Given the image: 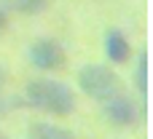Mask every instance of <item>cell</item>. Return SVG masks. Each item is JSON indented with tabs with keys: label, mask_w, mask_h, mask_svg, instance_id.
<instances>
[{
	"label": "cell",
	"mask_w": 153,
	"mask_h": 139,
	"mask_svg": "<svg viewBox=\"0 0 153 139\" xmlns=\"http://www.w3.org/2000/svg\"><path fill=\"white\" fill-rule=\"evenodd\" d=\"M105 118H108L113 126L126 129V126H134V123H137L140 113H137V104H134L132 96L118 94V96H113L110 102H105Z\"/></svg>",
	"instance_id": "277c9868"
},
{
	"label": "cell",
	"mask_w": 153,
	"mask_h": 139,
	"mask_svg": "<svg viewBox=\"0 0 153 139\" xmlns=\"http://www.w3.org/2000/svg\"><path fill=\"white\" fill-rule=\"evenodd\" d=\"M24 99L30 107L54 118H65L75 110V91L62 80H48V78L32 80L24 88Z\"/></svg>",
	"instance_id": "6da1fadb"
},
{
	"label": "cell",
	"mask_w": 153,
	"mask_h": 139,
	"mask_svg": "<svg viewBox=\"0 0 153 139\" xmlns=\"http://www.w3.org/2000/svg\"><path fill=\"white\" fill-rule=\"evenodd\" d=\"M32 139H75V134L62 126H54V123H35Z\"/></svg>",
	"instance_id": "8992f818"
},
{
	"label": "cell",
	"mask_w": 153,
	"mask_h": 139,
	"mask_svg": "<svg viewBox=\"0 0 153 139\" xmlns=\"http://www.w3.org/2000/svg\"><path fill=\"white\" fill-rule=\"evenodd\" d=\"M51 5V0H16V8L22 13H43Z\"/></svg>",
	"instance_id": "ba28073f"
},
{
	"label": "cell",
	"mask_w": 153,
	"mask_h": 139,
	"mask_svg": "<svg viewBox=\"0 0 153 139\" xmlns=\"http://www.w3.org/2000/svg\"><path fill=\"white\" fill-rule=\"evenodd\" d=\"M5 27H8V16H5V11L0 8V32H3Z\"/></svg>",
	"instance_id": "9c48e42d"
},
{
	"label": "cell",
	"mask_w": 153,
	"mask_h": 139,
	"mask_svg": "<svg viewBox=\"0 0 153 139\" xmlns=\"http://www.w3.org/2000/svg\"><path fill=\"white\" fill-rule=\"evenodd\" d=\"M78 86L81 91L94 99V102H110L113 96L124 94V83L118 78V72H113V67L108 64H83L78 70Z\"/></svg>",
	"instance_id": "7a4b0ae2"
},
{
	"label": "cell",
	"mask_w": 153,
	"mask_h": 139,
	"mask_svg": "<svg viewBox=\"0 0 153 139\" xmlns=\"http://www.w3.org/2000/svg\"><path fill=\"white\" fill-rule=\"evenodd\" d=\"M27 56H30L32 67H38V70H43V72H56V70H62V67L67 64V51H65V46H62L59 40H54V38H38V40L30 46Z\"/></svg>",
	"instance_id": "3957f363"
},
{
	"label": "cell",
	"mask_w": 153,
	"mask_h": 139,
	"mask_svg": "<svg viewBox=\"0 0 153 139\" xmlns=\"http://www.w3.org/2000/svg\"><path fill=\"white\" fill-rule=\"evenodd\" d=\"M0 139H8V137H3V134H0Z\"/></svg>",
	"instance_id": "30bf717a"
},
{
	"label": "cell",
	"mask_w": 153,
	"mask_h": 139,
	"mask_svg": "<svg viewBox=\"0 0 153 139\" xmlns=\"http://www.w3.org/2000/svg\"><path fill=\"white\" fill-rule=\"evenodd\" d=\"M105 56H108L113 64L129 62V56H132V43H129V38H126L121 29H108V35H105Z\"/></svg>",
	"instance_id": "5b68a950"
},
{
	"label": "cell",
	"mask_w": 153,
	"mask_h": 139,
	"mask_svg": "<svg viewBox=\"0 0 153 139\" xmlns=\"http://www.w3.org/2000/svg\"><path fill=\"white\" fill-rule=\"evenodd\" d=\"M132 80H134V88H137V91L145 96V94H148V51H143V54H140Z\"/></svg>",
	"instance_id": "52a82bcc"
}]
</instances>
